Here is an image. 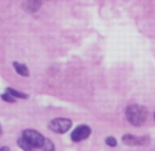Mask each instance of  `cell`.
I'll return each mask as SVG.
<instances>
[{
  "label": "cell",
  "mask_w": 155,
  "mask_h": 151,
  "mask_svg": "<svg viewBox=\"0 0 155 151\" xmlns=\"http://www.w3.org/2000/svg\"><path fill=\"white\" fill-rule=\"evenodd\" d=\"M125 116L129 124L135 125V126H140L147 119V110L146 107H143L140 105H130L126 109Z\"/></svg>",
  "instance_id": "1"
},
{
  "label": "cell",
  "mask_w": 155,
  "mask_h": 151,
  "mask_svg": "<svg viewBox=\"0 0 155 151\" xmlns=\"http://www.w3.org/2000/svg\"><path fill=\"white\" fill-rule=\"evenodd\" d=\"M48 128L55 133H66L71 128V121L69 118H54L50 121Z\"/></svg>",
  "instance_id": "2"
},
{
  "label": "cell",
  "mask_w": 155,
  "mask_h": 151,
  "mask_svg": "<svg viewBox=\"0 0 155 151\" xmlns=\"http://www.w3.org/2000/svg\"><path fill=\"white\" fill-rule=\"evenodd\" d=\"M22 136H24L25 139H26L28 142H29L35 148L36 147H41V148H43L44 143H45V139H44V136L40 133V132L35 131V129H26V131H24Z\"/></svg>",
  "instance_id": "3"
},
{
  "label": "cell",
  "mask_w": 155,
  "mask_h": 151,
  "mask_svg": "<svg viewBox=\"0 0 155 151\" xmlns=\"http://www.w3.org/2000/svg\"><path fill=\"white\" fill-rule=\"evenodd\" d=\"M91 135V128L88 126V125H80L71 132V140L76 143L78 142H82V140L88 139Z\"/></svg>",
  "instance_id": "4"
},
{
  "label": "cell",
  "mask_w": 155,
  "mask_h": 151,
  "mask_svg": "<svg viewBox=\"0 0 155 151\" xmlns=\"http://www.w3.org/2000/svg\"><path fill=\"white\" fill-rule=\"evenodd\" d=\"M122 142L126 146H143L148 142V139L147 137H137L135 135H124Z\"/></svg>",
  "instance_id": "5"
},
{
  "label": "cell",
  "mask_w": 155,
  "mask_h": 151,
  "mask_svg": "<svg viewBox=\"0 0 155 151\" xmlns=\"http://www.w3.org/2000/svg\"><path fill=\"white\" fill-rule=\"evenodd\" d=\"M12 66H14V70L17 72V74L22 76V77H29L30 72H29V69H28L26 65L19 63V62H14V63H12Z\"/></svg>",
  "instance_id": "6"
},
{
  "label": "cell",
  "mask_w": 155,
  "mask_h": 151,
  "mask_svg": "<svg viewBox=\"0 0 155 151\" xmlns=\"http://www.w3.org/2000/svg\"><path fill=\"white\" fill-rule=\"evenodd\" d=\"M6 92L10 93V95H11L12 98H15V99H28V98H29L26 93L21 92V91H17V89H14V88H10V87L6 89Z\"/></svg>",
  "instance_id": "7"
},
{
  "label": "cell",
  "mask_w": 155,
  "mask_h": 151,
  "mask_svg": "<svg viewBox=\"0 0 155 151\" xmlns=\"http://www.w3.org/2000/svg\"><path fill=\"white\" fill-rule=\"evenodd\" d=\"M18 146H19V147L22 148L24 151H33V148H35L26 139H25L24 136H21L19 139H18Z\"/></svg>",
  "instance_id": "8"
},
{
  "label": "cell",
  "mask_w": 155,
  "mask_h": 151,
  "mask_svg": "<svg viewBox=\"0 0 155 151\" xmlns=\"http://www.w3.org/2000/svg\"><path fill=\"white\" fill-rule=\"evenodd\" d=\"M26 4H28L29 11L35 12V11H37V10L41 7V0H28Z\"/></svg>",
  "instance_id": "9"
},
{
  "label": "cell",
  "mask_w": 155,
  "mask_h": 151,
  "mask_svg": "<svg viewBox=\"0 0 155 151\" xmlns=\"http://www.w3.org/2000/svg\"><path fill=\"white\" fill-rule=\"evenodd\" d=\"M43 151H55V146L50 139H45V143L43 146Z\"/></svg>",
  "instance_id": "10"
},
{
  "label": "cell",
  "mask_w": 155,
  "mask_h": 151,
  "mask_svg": "<svg viewBox=\"0 0 155 151\" xmlns=\"http://www.w3.org/2000/svg\"><path fill=\"white\" fill-rule=\"evenodd\" d=\"M2 99H3L4 102H8V103H15V100H17V99L12 98V96L10 95V93H7V92L2 95Z\"/></svg>",
  "instance_id": "11"
},
{
  "label": "cell",
  "mask_w": 155,
  "mask_h": 151,
  "mask_svg": "<svg viewBox=\"0 0 155 151\" xmlns=\"http://www.w3.org/2000/svg\"><path fill=\"white\" fill-rule=\"evenodd\" d=\"M106 144L110 146V147H115L117 146V140L113 136H108V137H106Z\"/></svg>",
  "instance_id": "12"
},
{
  "label": "cell",
  "mask_w": 155,
  "mask_h": 151,
  "mask_svg": "<svg viewBox=\"0 0 155 151\" xmlns=\"http://www.w3.org/2000/svg\"><path fill=\"white\" fill-rule=\"evenodd\" d=\"M0 151H10L8 147H0Z\"/></svg>",
  "instance_id": "13"
},
{
  "label": "cell",
  "mask_w": 155,
  "mask_h": 151,
  "mask_svg": "<svg viewBox=\"0 0 155 151\" xmlns=\"http://www.w3.org/2000/svg\"><path fill=\"white\" fill-rule=\"evenodd\" d=\"M0 135H2V125H0Z\"/></svg>",
  "instance_id": "14"
},
{
  "label": "cell",
  "mask_w": 155,
  "mask_h": 151,
  "mask_svg": "<svg viewBox=\"0 0 155 151\" xmlns=\"http://www.w3.org/2000/svg\"><path fill=\"white\" fill-rule=\"evenodd\" d=\"M154 118H155V114H154Z\"/></svg>",
  "instance_id": "15"
}]
</instances>
